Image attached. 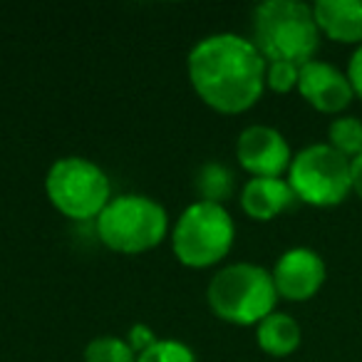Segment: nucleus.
Here are the masks:
<instances>
[{
  "instance_id": "obj_1",
  "label": "nucleus",
  "mask_w": 362,
  "mask_h": 362,
  "mask_svg": "<svg viewBox=\"0 0 362 362\" xmlns=\"http://www.w3.org/2000/svg\"><path fill=\"white\" fill-rule=\"evenodd\" d=\"M266 65L253 40L233 33L204 37L189 52V80L211 110L223 115L246 112L266 90Z\"/></svg>"
},
{
  "instance_id": "obj_2",
  "label": "nucleus",
  "mask_w": 362,
  "mask_h": 362,
  "mask_svg": "<svg viewBox=\"0 0 362 362\" xmlns=\"http://www.w3.org/2000/svg\"><path fill=\"white\" fill-rule=\"evenodd\" d=\"M253 45L266 62L305 65L320 45L313 6L300 0H266L253 13Z\"/></svg>"
},
{
  "instance_id": "obj_3",
  "label": "nucleus",
  "mask_w": 362,
  "mask_h": 362,
  "mask_svg": "<svg viewBox=\"0 0 362 362\" xmlns=\"http://www.w3.org/2000/svg\"><path fill=\"white\" fill-rule=\"evenodd\" d=\"M209 305L221 320L233 325H258L276 313L278 291L273 273L253 263L226 266L209 283Z\"/></svg>"
},
{
  "instance_id": "obj_4",
  "label": "nucleus",
  "mask_w": 362,
  "mask_h": 362,
  "mask_svg": "<svg viewBox=\"0 0 362 362\" xmlns=\"http://www.w3.org/2000/svg\"><path fill=\"white\" fill-rule=\"evenodd\" d=\"M169 216L164 206L141 194L112 197L97 216V233L107 248L117 253H144L166 238Z\"/></svg>"
},
{
  "instance_id": "obj_5",
  "label": "nucleus",
  "mask_w": 362,
  "mask_h": 362,
  "mask_svg": "<svg viewBox=\"0 0 362 362\" xmlns=\"http://www.w3.org/2000/svg\"><path fill=\"white\" fill-rule=\"evenodd\" d=\"M233 238L236 226L226 206L197 202L179 216L171 231V246L184 266L209 268L228 256Z\"/></svg>"
},
{
  "instance_id": "obj_6",
  "label": "nucleus",
  "mask_w": 362,
  "mask_h": 362,
  "mask_svg": "<svg viewBox=\"0 0 362 362\" xmlns=\"http://www.w3.org/2000/svg\"><path fill=\"white\" fill-rule=\"evenodd\" d=\"M45 192L52 206L75 221L97 218L112 202L107 174L95 161L82 156L57 159L45 176Z\"/></svg>"
},
{
  "instance_id": "obj_7",
  "label": "nucleus",
  "mask_w": 362,
  "mask_h": 362,
  "mask_svg": "<svg viewBox=\"0 0 362 362\" xmlns=\"http://www.w3.org/2000/svg\"><path fill=\"white\" fill-rule=\"evenodd\" d=\"M288 184L298 202L317 209L337 206L352 192L350 159L330 144H310L293 156Z\"/></svg>"
},
{
  "instance_id": "obj_8",
  "label": "nucleus",
  "mask_w": 362,
  "mask_h": 362,
  "mask_svg": "<svg viewBox=\"0 0 362 362\" xmlns=\"http://www.w3.org/2000/svg\"><path fill=\"white\" fill-rule=\"evenodd\" d=\"M236 159L253 179H281L283 171L291 169L293 154L281 132L266 124H253L238 134Z\"/></svg>"
},
{
  "instance_id": "obj_9",
  "label": "nucleus",
  "mask_w": 362,
  "mask_h": 362,
  "mask_svg": "<svg viewBox=\"0 0 362 362\" xmlns=\"http://www.w3.org/2000/svg\"><path fill=\"white\" fill-rule=\"evenodd\" d=\"M325 261L313 248H291L278 258L273 268V283H276L278 298L293 303L310 300L325 283Z\"/></svg>"
},
{
  "instance_id": "obj_10",
  "label": "nucleus",
  "mask_w": 362,
  "mask_h": 362,
  "mask_svg": "<svg viewBox=\"0 0 362 362\" xmlns=\"http://www.w3.org/2000/svg\"><path fill=\"white\" fill-rule=\"evenodd\" d=\"M298 92L308 105L315 107L317 112H325V115L342 112L355 97L345 72L322 60H310L300 67Z\"/></svg>"
},
{
  "instance_id": "obj_11",
  "label": "nucleus",
  "mask_w": 362,
  "mask_h": 362,
  "mask_svg": "<svg viewBox=\"0 0 362 362\" xmlns=\"http://www.w3.org/2000/svg\"><path fill=\"white\" fill-rule=\"evenodd\" d=\"M296 202L298 199L288 179L256 176L241 192V209L256 221H271V218L281 216L283 211H288Z\"/></svg>"
},
{
  "instance_id": "obj_12",
  "label": "nucleus",
  "mask_w": 362,
  "mask_h": 362,
  "mask_svg": "<svg viewBox=\"0 0 362 362\" xmlns=\"http://www.w3.org/2000/svg\"><path fill=\"white\" fill-rule=\"evenodd\" d=\"M313 13L330 40L362 45V0H317Z\"/></svg>"
},
{
  "instance_id": "obj_13",
  "label": "nucleus",
  "mask_w": 362,
  "mask_h": 362,
  "mask_svg": "<svg viewBox=\"0 0 362 362\" xmlns=\"http://www.w3.org/2000/svg\"><path fill=\"white\" fill-rule=\"evenodd\" d=\"M256 340L263 352L273 357H286L300 345V325L288 313H271L258 322Z\"/></svg>"
},
{
  "instance_id": "obj_14",
  "label": "nucleus",
  "mask_w": 362,
  "mask_h": 362,
  "mask_svg": "<svg viewBox=\"0 0 362 362\" xmlns=\"http://www.w3.org/2000/svg\"><path fill=\"white\" fill-rule=\"evenodd\" d=\"M194 187L202 194V202L209 204H221L226 199H231L233 194V174L218 161H209L202 169L197 171V179H194Z\"/></svg>"
},
{
  "instance_id": "obj_15",
  "label": "nucleus",
  "mask_w": 362,
  "mask_h": 362,
  "mask_svg": "<svg viewBox=\"0 0 362 362\" xmlns=\"http://www.w3.org/2000/svg\"><path fill=\"white\" fill-rule=\"evenodd\" d=\"M327 144L340 151L347 159H355L362 154V119L357 117H337L327 127Z\"/></svg>"
},
{
  "instance_id": "obj_16",
  "label": "nucleus",
  "mask_w": 362,
  "mask_h": 362,
  "mask_svg": "<svg viewBox=\"0 0 362 362\" xmlns=\"http://www.w3.org/2000/svg\"><path fill=\"white\" fill-rule=\"evenodd\" d=\"M85 362H136V352L115 335L95 337L85 347Z\"/></svg>"
},
{
  "instance_id": "obj_17",
  "label": "nucleus",
  "mask_w": 362,
  "mask_h": 362,
  "mask_svg": "<svg viewBox=\"0 0 362 362\" xmlns=\"http://www.w3.org/2000/svg\"><path fill=\"white\" fill-rule=\"evenodd\" d=\"M136 362H197V355L192 347L179 340H156V345L141 352Z\"/></svg>"
},
{
  "instance_id": "obj_18",
  "label": "nucleus",
  "mask_w": 362,
  "mask_h": 362,
  "mask_svg": "<svg viewBox=\"0 0 362 362\" xmlns=\"http://www.w3.org/2000/svg\"><path fill=\"white\" fill-rule=\"evenodd\" d=\"M298 80H300V65L296 62H268L266 65V87L273 92H286L298 90Z\"/></svg>"
},
{
  "instance_id": "obj_19",
  "label": "nucleus",
  "mask_w": 362,
  "mask_h": 362,
  "mask_svg": "<svg viewBox=\"0 0 362 362\" xmlns=\"http://www.w3.org/2000/svg\"><path fill=\"white\" fill-rule=\"evenodd\" d=\"M127 337H129V340H127V342H129V347L136 352V357H139L141 352L149 350L151 345H156V340H159V337H156L154 332H151V327L141 325V322H139V325L132 327L129 335H127Z\"/></svg>"
},
{
  "instance_id": "obj_20",
  "label": "nucleus",
  "mask_w": 362,
  "mask_h": 362,
  "mask_svg": "<svg viewBox=\"0 0 362 362\" xmlns=\"http://www.w3.org/2000/svg\"><path fill=\"white\" fill-rule=\"evenodd\" d=\"M347 80H350V87L355 92V97L362 100V45H357V50L352 52L350 65H347Z\"/></svg>"
},
{
  "instance_id": "obj_21",
  "label": "nucleus",
  "mask_w": 362,
  "mask_h": 362,
  "mask_svg": "<svg viewBox=\"0 0 362 362\" xmlns=\"http://www.w3.org/2000/svg\"><path fill=\"white\" fill-rule=\"evenodd\" d=\"M350 179H352V192L362 199V154L350 159Z\"/></svg>"
}]
</instances>
